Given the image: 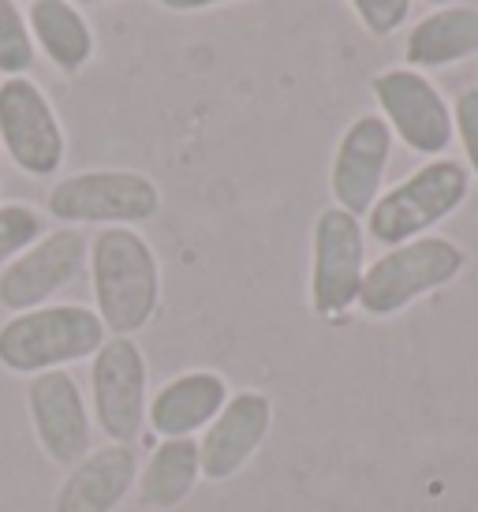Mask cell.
Instances as JSON below:
<instances>
[{"label":"cell","mask_w":478,"mask_h":512,"mask_svg":"<svg viewBox=\"0 0 478 512\" xmlns=\"http://www.w3.org/2000/svg\"><path fill=\"white\" fill-rule=\"evenodd\" d=\"M157 210H161V191L146 172L135 169L71 172L49 187V199H45V214L71 228H135L157 217Z\"/></svg>","instance_id":"5b68a950"},{"label":"cell","mask_w":478,"mask_h":512,"mask_svg":"<svg viewBox=\"0 0 478 512\" xmlns=\"http://www.w3.org/2000/svg\"><path fill=\"white\" fill-rule=\"evenodd\" d=\"M348 4L355 8L366 34L374 38H393L411 15V0H348Z\"/></svg>","instance_id":"7402d4cb"},{"label":"cell","mask_w":478,"mask_h":512,"mask_svg":"<svg viewBox=\"0 0 478 512\" xmlns=\"http://www.w3.org/2000/svg\"><path fill=\"white\" fill-rule=\"evenodd\" d=\"M169 12H206V8H221V4H239V0H157Z\"/></svg>","instance_id":"603a6c76"},{"label":"cell","mask_w":478,"mask_h":512,"mask_svg":"<svg viewBox=\"0 0 478 512\" xmlns=\"http://www.w3.org/2000/svg\"><path fill=\"white\" fill-rule=\"evenodd\" d=\"M228 393V382L217 370H187L157 389L146 404V423L154 427L161 441L165 438H195L221 415Z\"/></svg>","instance_id":"9a60e30c"},{"label":"cell","mask_w":478,"mask_h":512,"mask_svg":"<svg viewBox=\"0 0 478 512\" xmlns=\"http://www.w3.org/2000/svg\"><path fill=\"white\" fill-rule=\"evenodd\" d=\"M75 8H83V4H113V0H71Z\"/></svg>","instance_id":"cb8c5ba5"},{"label":"cell","mask_w":478,"mask_h":512,"mask_svg":"<svg viewBox=\"0 0 478 512\" xmlns=\"http://www.w3.org/2000/svg\"><path fill=\"white\" fill-rule=\"evenodd\" d=\"M467 266V251L449 236H419L400 247H385V255L366 262L359 311L366 318H393L408 311L411 303L430 296L437 288L452 285Z\"/></svg>","instance_id":"277c9868"},{"label":"cell","mask_w":478,"mask_h":512,"mask_svg":"<svg viewBox=\"0 0 478 512\" xmlns=\"http://www.w3.org/2000/svg\"><path fill=\"white\" fill-rule=\"evenodd\" d=\"M452 131L464 146V165L471 180H478V86H467L452 101Z\"/></svg>","instance_id":"44dd1931"},{"label":"cell","mask_w":478,"mask_h":512,"mask_svg":"<svg viewBox=\"0 0 478 512\" xmlns=\"http://www.w3.org/2000/svg\"><path fill=\"white\" fill-rule=\"evenodd\" d=\"M467 195H471V172L464 161L430 157L396 187L381 191L363 228L381 247H400L408 240L430 236L441 221H449L464 206Z\"/></svg>","instance_id":"3957f363"},{"label":"cell","mask_w":478,"mask_h":512,"mask_svg":"<svg viewBox=\"0 0 478 512\" xmlns=\"http://www.w3.org/2000/svg\"><path fill=\"white\" fill-rule=\"evenodd\" d=\"M38 60L34 38H30L27 15L19 12L15 0H0V75L15 79V75H27Z\"/></svg>","instance_id":"d6986e66"},{"label":"cell","mask_w":478,"mask_h":512,"mask_svg":"<svg viewBox=\"0 0 478 512\" xmlns=\"http://www.w3.org/2000/svg\"><path fill=\"white\" fill-rule=\"evenodd\" d=\"M430 8H445V4H456V0H426Z\"/></svg>","instance_id":"d4e9b609"},{"label":"cell","mask_w":478,"mask_h":512,"mask_svg":"<svg viewBox=\"0 0 478 512\" xmlns=\"http://www.w3.org/2000/svg\"><path fill=\"white\" fill-rule=\"evenodd\" d=\"M150 363L135 337H105L90 359V415L116 445H135L146 427Z\"/></svg>","instance_id":"52a82bcc"},{"label":"cell","mask_w":478,"mask_h":512,"mask_svg":"<svg viewBox=\"0 0 478 512\" xmlns=\"http://www.w3.org/2000/svg\"><path fill=\"white\" fill-rule=\"evenodd\" d=\"M86 262H90V240L83 236V228L64 225L45 232L12 266L0 270V307L12 314L45 307L83 277Z\"/></svg>","instance_id":"30bf717a"},{"label":"cell","mask_w":478,"mask_h":512,"mask_svg":"<svg viewBox=\"0 0 478 512\" xmlns=\"http://www.w3.org/2000/svg\"><path fill=\"white\" fill-rule=\"evenodd\" d=\"M45 236V217L30 202H4L0 206V270L12 266L30 243Z\"/></svg>","instance_id":"ffe728a7"},{"label":"cell","mask_w":478,"mask_h":512,"mask_svg":"<svg viewBox=\"0 0 478 512\" xmlns=\"http://www.w3.org/2000/svg\"><path fill=\"white\" fill-rule=\"evenodd\" d=\"M370 90L393 139L422 157H445L456 131H452V105L434 86V79H426V72H415L408 64H396L374 75Z\"/></svg>","instance_id":"ba28073f"},{"label":"cell","mask_w":478,"mask_h":512,"mask_svg":"<svg viewBox=\"0 0 478 512\" xmlns=\"http://www.w3.org/2000/svg\"><path fill=\"white\" fill-rule=\"evenodd\" d=\"M105 322L83 303H45L34 311L12 314L0 326V367L12 374H45L71 363L94 359L105 344Z\"/></svg>","instance_id":"7a4b0ae2"},{"label":"cell","mask_w":478,"mask_h":512,"mask_svg":"<svg viewBox=\"0 0 478 512\" xmlns=\"http://www.w3.org/2000/svg\"><path fill=\"white\" fill-rule=\"evenodd\" d=\"M0 150L12 157L15 169H23L34 180L60 172L68 157V139L57 109L27 75L0 83Z\"/></svg>","instance_id":"9c48e42d"},{"label":"cell","mask_w":478,"mask_h":512,"mask_svg":"<svg viewBox=\"0 0 478 512\" xmlns=\"http://www.w3.org/2000/svg\"><path fill=\"white\" fill-rule=\"evenodd\" d=\"M94 311L109 337H135L161 307V262L139 228H101L90 240Z\"/></svg>","instance_id":"6da1fadb"},{"label":"cell","mask_w":478,"mask_h":512,"mask_svg":"<svg viewBox=\"0 0 478 512\" xmlns=\"http://www.w3.org/2000/svg\"><path fill=\"white\" fill-rule=\"evenodd\" d=\"M27 23L34 49H42L57 72L75 75L94 60V30L71 0H30Z\"/></svg>","instance_id":"e0dca14e"},{"label":"cell","mask_w":478,"mask_h":512,"mask_svg":"<svg viewBox=\"0 0 478 512\" xmlns=\"http://www.w3.org/2000/svg\"><path fill=\"white\" fill-rule=\"evenodd\" d=\"M202 479V460H198L195 438H165L157 445L150 460L139 468V501L154 512L180 509L183 501L195 494Z\"/></svg>","instance_id":"ac0fdd59"},{"label":"cell","mask_w":478,"mask_h":512,"mask_svg":"<svg viewBox=\"0 0 478 512\" xmlns=\"http://www.w3.org/2000/svg\"><path fill=\"white\" fill-rule=\"evenodd\" d=\"M135 479H139L135 445L105 441L101 449H90L79 464L68 468L53 498V512H116L135 490Z\"/></svg>","instance_id":"5bb4252c"},{"label":"cell","mask_w":478,"mask_h":512,"mask_svg":"<svg viewBox=\"0 0 478 512\" xmlns=\"http://www.w3.org/2000/svg\"><path fill=\"white\" fill-rule=\"evenodd\" d=\"M467 57H478V8L475 4H445L419 19L404 42V64L415 72L452 68Z\"/></svg>","instance_id":"2e32d148"},{"label":"cell","mask_w":478,"mask_h":512,"mask_svg":"<svg viewBox=\"0 0 478 512\" xmlns=\"http://www.w3.org/2000/svg\"><path fill=\"white\" fill-rule=\"evenodd\" d=\"M27 408H30V427L34 438L42 445V453L71 468L90 453L94 441V415L86 404L79 382L71 378L68 370H45L34 374L27 389Z\"/></svg>","instance_id":"8fae6325"},{"label":"cell","mask_w":478,"mask_h":512,"mask_svg":"<svg viewBox=\"0 0 478 512\" xmlns=\"http://www.w3.org/2000/svg\"><path fill=\"white\" fill-rule=\"evenodd\" d=\"M366 273L363 217L325 206L310 236V307L325 322H344L359 303Z\"/></svg>","instance_id":"8992f818"},{"label":"cell","mask_w":478,"mask_h":512,"mask_svg":"<svg viewBox=\"0 0 478 512\" xmlns=\"http://www.w3.org/2000/svg\"><path fill=\"white\" fill-rule=\"evenodd\" d=\"M393 161V131L378 113L355 116L344 128L337 150H333V165H329V191H333V206L348 210L355 217H366L370 206L378 202L385 172Z\"/></svg>","instance_id":"7c38bea8"},{"label":"cell","mask_w":478,"mask_h":512,"mask_svg":"<svg viewBox=\"0 0 478 512\" xmlns=\"http://www.w3.org/2000/svg\"><path fill=\"white\" fill-rule=\"evenodd\" d=\"M273 427V400L258 389H239L225 400L221 415L198 438V460L206 483L236 479L266 445Z\"/></svg>","instance_id":"4fadbf2b"}]
</instances>
